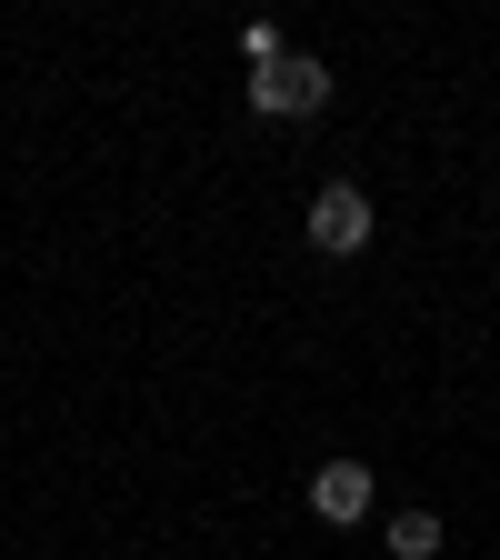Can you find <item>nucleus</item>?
I'll return each mask as SVG.
<instances>
[{"label": "nucleus", "instance_id": "1", "mask_svg": "<svg viewBox=\"0 0 500 560\" xmlns=\"http://www.w3.org/2000/svg\"><path fill=\"white\" fill-rule=\"evenodd\" d=\"M371 231H381V210H371V190H361V180H321V190H311L301 241H311L321 260H361V250H371Z\"/></svg>", "mask_w": 500, "mask_h": 560}, {"label": "nucleus", "instance_id": "2", "mask_svg": "<svg viewBox=\"0 0 500 560\" xmlns=\"http://www.w3.org/2000/svg\"><path fill=\"white\" fill-rule=\"evenodd\" d=\"M251 110H260V120H311V110H330V70H321L311 50L251 70Z\"/></svg>", "mask_w": 500, "mask_h": 560}, {"label": "nucleus", "instance_id": "3", "mask_svg": "<svg viewBox=\"0 0 500 560\" xmlns=\"http://www.w3.org/2000/svg\"><path fill=\"white\" fill-rule=\"evenodd\" d=\"M371 501H381V480H371V460H321L311 470V521H330V530H350V521H371Z\"/></svg>", "mask_w": 500, "mask_h": 560}, {"label": "nucleus", "instance_id": "4", "mask_svg": "<svg viewBox=\"0 0 500 560\" xmlns=\"http://www.w3.org/2000/svg\"><path fill=\"white\" fill-rule=\"evenodd\" d=\"M441 550V511H391V560H431Z\"/></svg>", "mask_w": 500, "mask_h": 560}, {"label": "nucleus", "instance_id": "5", "mask_svg": "<svg viewBox=\"0 0 500 560\" xmlns=\"http://www.w3.org/2000/svg\"><path fill=\"white\" fill-rule=\"evenodd\" d=\"M241 50H251V70H270V60H291V50H280V31H270V21H251V31H241Z\"/></svg>", "mask_w": 500, "mask_h": 560}]
</instances>
